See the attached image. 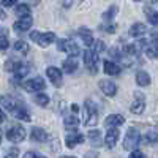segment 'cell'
<instances>
[{
	"label": "cell",
	"mask_w": 158,
	"mask_h": 158,
	"mask_svg": "<svg viewBox=\"0 0 158 158\" xmlns=\"http://www.w3.org/2000/svg\"><path fill=\"white\" fill-rule=\"evenodd\" d=\"M29 2H30L32 5H38L40 2H41V0H29Z\"/></svg>",
	"instance_id": "cell-44"
},
{
	"label": "cell",
	"mask_w": 158,
	"mask_h": 158,
	"mask_svg": "<svg viewBox=\"0 0 158 158\" xmlns=\"http://www.w3.org/2000/svg\"><path fill=\"white\" fill-rule=\"evenodd\" d=\"M46 74H48V77H49V81L54 84L56 87H60V85L63 84L62 71H60L59 68H56V67H49V68L46 70Z\"/></svg>",
	"instance_id": "cell-9"
},
{
	"label": "cell",
	"mask_w": 158,
	"mask_h": 158,
	"mask_svg": "<svg viewBox=\"0 0 158 158\" xmlns=\"http://www.w3.org/2000/svg\"><path fill=\"white\" fill-rule=\"evenodd\" d=\"M87 138H89V141H90V144L92 146H101V133H100V130H90L89 131V135H87Z\"/></svg>",
	"instance_id": "cell-21"
},
{
	"label": "cell",
	"mask_w": 158,
	"mask_h": 158,
	"mask_svg": "<svg viewBox=\"0 0 158 158\" xmlns=\"http://www.w3.org/2000/svg\"><path fill=\"white\" fill-rule=\"evenodd\" d=\"M81 142H84V135L81 133H71V135H67V138H65V144H67L68 149H74Z\"/></svg>",
	"instance_id": "cell-15"
},
{
	"label": "cell",
	"mask_w": 158,
	"mask_h": 158,
	"mask_svg": "<svg viewBox=\"0 0 158 158\" xmlns=\"http://www.w3.org/2000/svg\"><path fill=\"white\" fill-rule=\"evenodd\" d=\"M98 52L95 51H84V63H85V67L87 70L92 73V74H97L98 73V67H97V63H98Z\"/></svg>",
	"instance_id": "cell-5"
},
{
	"label": "cell",
	"mask_w": 158,
	"mask_h": 158,
	"mask_svg": "<svg viewBox=\"0 0 158 158\" xmlns=\"http://www.w3.org/2000/svg\"><path fill=\"white\" fill-rule=\"evenodd\" d=\"M6 138L11 142H22L25 139V128L21 125H15L10 130H6Z\"/></svg>",
	"instance_id": "cell-6"
},
{
	"label": "cell",
	"mask_w": 158,
	"mask_h": 158,
	"mask_svg": "<svg viewBox=\"0 0 158 158\" xmlns=\"http://www.w3.org/2000/svg\"><path fill=\"white\" fill-rule=\"evenodd\" d=\"M0 35H6V30H3V29H0Z\"/></svg>",
	"instance_id": "cell-45"
},
{
	"label": "cell",
	"mask_w": 158,
	"mask_h": 158,
	"mask_svg": "<svg viewBox=\"0 0 158 158\" xmlns=\"http://www.w3.org/2000/svg\"><path fill=\"white\" fill-rule=\"evenodd\" d=\"M65 128H68V130H74L77 125H79V118L76 115H65Z\"/></svg>",
	"instance_id": "cell-24"
},
{
	"label": "cell",
	"mask_w": 158,
	"mask_h": 158,
	"mask_svg": "<svg viewBox=\"0 0 158 158\" xmlns=\"http://www.w3.org/2000/svg\"><path fill=\"white\" fill-rule=\"evenodd\" d=\"M144 108H146V98H144V95L141 94V92H136L135 94V101H133V104H131L130 111L133 114H142Z\"/></svg>",
	"instance_id": "cell-8"
},
{
	"label": "cell",
	"mask_w": 158,
	"mask_h": 158,
	"mask_svg": "<svg viewBox=\"0 0 158 158\" xmlns=\"http://www.w3.org/2000/svg\"><path fill=\"white\" fill-rule=\"evenodd\" d=\"M57 49L65 52V54L71 56V57H76L79 52H81L79 46L76 44V41H73V40H59L57 41Z\"/></svg>",
	"instance_id": "cell-4"
},
{
	"label": "cell",
	"mask_w": 158,
	"mask_h": 158,
	"mask_svg": "<svg viewBox=\"0 0 158 158\" xmlns=\"http://www.w3.org/2000/svg\"><path fill=\"white\" fill-rule=\"evenodd\" d=\"M117 11H118V8L115 6V5H112L109 10H106V11H104V15H103V19L104 21H111L115 15H117Z\"/></svg>",
	"instance_id": "cell-31"
},
{
	"label": "cell",
	"mask_w": 158,
	"mask_h": 158,
	"mask_svg": "<svg viewBox=\"0 0 158 158\" xmlns=\"http://www.w3.org/2000/svg\"><path fill=\"white\" fill-rule=\"evenodd\" d=\"M109 54H111V57L115 59V60H122V59H123V54H122V52L118 51L117 48H111V49H109Z\"/></svg>",
	"instance_id": "cell-33"
},
{
	"label": "cell",
	"mask_w": 158,
	"mask_h": 158,
	"mask_svg": "<svg viewBox=\"0 0 158 158\" xmlns=\"http://www.w3.org/2000/svg\"><path fill=\"white\" fill-rule=\"evenodd\" d=\"M84 114H85V117H84L85 127H95L98 123V109H97L94 101L87 100L84 103Z\"/></svg>",
	"instance_id": "cell-1"
},
{
	"label": "cell",
	"mask_w": 158,
	"mask_h": 158,
	"mask_svg": "<svg viewBox=\"0 0 158 158\" xmlns=\"http://www.w3.org/2000/svg\"><path fill=\"white\" fill-rule=\"evenodd\" d=\"M60 158H76V156H60Z\"/></svg>",
	"instance_id": "cell-46"
},
{
	"label": "cell",
	"mask_w": 158,
	"mask_h": 158,
	"mask_svg": "<svg viewBox=\"0 0 158 158\" xmlns=\"http://www.w3.org/2000/svg\"><path fill=\"white\" fill-rule=\"evenodd\" d=\"M123 52H125V54H128V56H135L136 52H138V48L135 44H125L123 46Z\"/></svg>",
	"instance_id": "cell-32"
},
{
	"label": "cell",
	"mask_w": 158,
	"mask_h": 158,
	"mask_svg": "<svg viewBox=\"0 0 158 158\" xmlns=\"http://www.w3.org/2000/svg\"><path fill=\"white\" fill-rule=\"evenodd\" d=\"M0 104H2V106H3L6 111L13 112L21 103H19L15 97H11V95H2V97H0Z\"/></svg>",
	"instance_id": "cell-12"
},
{
	"label": "cell",
	"mask_w": 158,
	"mask_h": 158,
	"mask_svg": "<svg viewBox=\"0 0 158 158\" xmlns=\"http://www.w3.org/2000/svg\"><path fill=\"white\" fill-rule=\"evenodd\" d=\"M22 87H24V90H27V92H30V94H33V92L44 90L46 82H44L43 77H33V79H30V81H25L22 84Z\"/></svg>",
	"instance_id": "cell-7"
},
{
	"label": "cell",
	"mask_w": 158,
	"mask_h": 158,
	"mask_svg": "<svg viewBox=\"0 0 158 158\" xmlns=\"http://www.w3.org/2000/svg\"><path fill=\"white\" fill-rule=\"evenodd\" d=\"M136 82L141 87H146L150 84V74L147 71H138L136 73Z\"/></svg>",
	"instance_id": "cell-22"
},
{
	"label": "cell",
	"mask_w": 158,
	"mask_h": 158,
	"mask_svg": "<svg viewBox=\"0 0 158 158\" xmlns=\"http://www.w3.org/2000/svg\"><path fill=\"white\" fill-rule=\"evenodd\" d=\"M123 122H125V117H123V115H120V114H112V115H108V117H106V120H104V127H106V128L120 127Z\"/></svg>",
	"instance_id": "cell-14"
},
{
	"label": "cell",
	"mask_w": 158,
	"mask_h": 158,
	"mask_svg": "<svg viewBox=\"0 0 158 158\" xmlns=\"http://www.w3.org/2000/svg\"><path fill=\"white\" fill-rule=\"evenodd\" d=\"M6 18V15H5V11L3 10H0V21H3Z\"/></svg>",
	"instance_id": "cell-43"
},
{
	"label": "cell",
	"mask_w": 158,
	"mask_h": 158,
	"mask_svg": "<svg viewBox=\"0 0 158 158\" xmlns=\"http://www.w3.org/2000/svg\"><path fill=\"white\" fill-rule=\"evenodd\" d=\"M22 67H24L22 62H21V60H16V59H10V60H6V63H5V70L10 71V73H15V74H16Z\"/></svg>",
	"instance_id": "cell-19"
},
{
	"label": "cell",
	"mask_w": 158,
	"mask_h": 158,
	"mask_svg": "<svg viewBox=\"0 0 158 158\" xmlns=\"http://www.w3.org/2000/svg\"><path fill=\"white\" fill-rule=\"evenodd\" d=\"M146 16H147V19H149V22H150L152 25H156V24H158V18H156V11H155V10L146 8Z\"/></svg>",
	"instance_id": "cell-28"
},
{
	"label": "cell",
	"mask_w": 158,
	"mask_h": 158,
	"mask_svg": "<svg viewBox=\"0 0 158 158\" xmlns=\"http://www.w3.org/2000/svg\"><path fill=\"white\" fill-rule=\"evenodd\" d=\"M77 70V62L74 60V57H70V59H67L63 62V71L65 73H68V74H71V73H74Z\"/></svg>",
	"instance_id": "cell-23"
},
{
	"label": "cell",
	"mask_w": 158,
	"mask_h": 158,
	"mask_svg": "<svg viewBox=\"0 0 158 158\" xmlns=\"http://www.w3.org/2000/svg\"><path fill=\"white\" fill-rule=\"evenodd\" d=\"M32 141H36V142H46L49 139V135L46 133V131L43 128H40V127H35L32 130Z\"/></svg>",
	"instance_id": "cell-17"
},
{
	"label": "cell",
	"mask_w": 158,
	"mask_h": 158,
	"mask_svg": "<svg viewBox=\"0 0 158 158\" xmlns=\"http://www.w3.org/2000/svg\"><path fill=\"white\" fill-rule=\"evenodd\" d=\"M13 114H15V117L16 118H19V120H24V122H30L32 118H30V114H29V111L25 109L22 104H19V106L13 111Z\"/></svg>",
	"instance_id": "cell-20"
},
{
	"label": "cell",
	"mask_w": 158,
	"mask_h": 158,
	"mask_svg": "<svg viewBox=\"0 0 158 158\" xmlns=\"http://www.w3.org/2000/svg\"><path fill=\"white\" fill-rule=\"evenodd\" d=\"M29 44L25 43V41H22V40H19V41H16L15 43V51L16 52H22V54H25V52H29Z\"/></svg>",
	"instance_id": "cell-30"
},
{
	"label": "cell",
	"mask_w": 158,
	"mask_h": 158,
	"mask_svg": "<svg viewBox=\"0 0 158 158\" xmlns=\"http://www.w3.org/2000/svg\"><path fill=\"white\" fill-rule=\"evenodd\" d=\"M24 158H46V156L41 155V153H38V152H27Z\"/></svg>",
	"instance_id": "cell-40"
},
{
	"label": "cell",
	"mask_w": 158,
	"mask_h": 158,
	"mask_svg": "<svg viewBox=\"0 0 158 158\" xmlns=\"http://www.w3.org/2000/svg\"><path fill=\"white\" fill-rule=\"evenodd\" d=\"M19 0H0V5L2 6H15Z\"/></svg>",
	"instance_id": "cell-39"
},
{
	"label": "cell",
	"mask_w": 158,
	"mask_h": 158,
	"mask_svg": "<svg viewBox=\"0 0 158 158\" xmlns=\"http://www.w3.org/2000/svg\"><path fill=\"white\" fill-rule=\"evenodd\" d=\"M146 32H147V27L142 22H136L130 27V36H135V38H139L142 35H146Z\"/></svg>",
	"instance_id": "cell-18"
},
{
	"label": "cell",
	"mask_w": 158,
	"mask_h": 158,
	"mask_svg": "<svg viewBox=\"0 0 158 158\" xmlns=\"http://www.w3.org/2000/svg\"><path fill=\"white\" fill-rule=\"evenodd\" d=\"M79 35L82 36V41L85 46H92L94 44V36H92V32L87 30V29H81L79 30Z\"/></svg>",
	"instance_id": "cell-25"
},
{
	"label": "cell",
	"mask_w": 158,
	"mask_h": 158,
	"mask_svg": "<svg viewBox=\"0 0 158 158\" xmlns=\"http://www.w3.org/2000/svg\"><path fill=\"white\" fill-rule=\"evenodd\" d=\"M15 13H16V16H19V18H22V16H29V15H30V6H29V5H25V3L18 5V6L15 8Z\"/></svg>",
	"instance_id": "cell-26"
},
{
	"label": "cell",
	"mask_w": 158,
	"mask_h": 158,
	"mask_svg": "<svg viewBox=\"0 0 158 158\" xmlns=\"http://www.w3.org/2000/svg\"><path fill=\"white\" fill-rule=\"evenodd\" d=\"M115 27H117L115 24H109V25H103V30H104V32H109V33H114V32H115Z\"/></svg>",
	"instance_id": "cell-41"
},
{
	"label": "cell",
	"mask_w": 158,
	"mask_h": 158,
	"mask_svg": "<svg viewBox=\"0 0 158 158\" xmlns=\"http://www.w3.org/2000/svg\"><path fill=\"white\" fill-rule=\"evenodd\" d=\"M98 87H100V90L106 97H114L117 94V85L112 81H109V79H103V81H100L98 82Z\"/></svg>",
	"instance_id": "cell-10"
},
{
	"label": "cell",
	"mask_w": 158,
	"mask_h": 158,
	"mask_svg": "<svg viewBox=\"0 0 158 158\" xmlns=\"http://www.w3.org/2000/svg\"><path fill=\"white\" fill-rule=\"evenodd\" d=\"M103 70H104V73L109 74V76H118V74H120V71H122L120 70V65H117L112 60H106V62H104Z\"/></svg>",
	"instance_id": "cell-16"
},
{
	"label": "cell",
	"mask_w": 158,
	"mask_h": 158,
	"mask_svg": "<svg viewBox=\"0 0 158 158\" xmlns=\"http://www.w3.org/2000/svg\"><path fill=\"white\" fill-rule=\"evenodd\" d=\"M32 24H33V19H32V16L29 15V16H22L18 22H15V30L16 32H25V30H29L30 27H32Z\"/></svg>",
	"instance_id": "cell-13"
},
{
	"label": "cell",
	"mask_w": 158,
	"mask_h": 158,
	"mask_svg": "<svg viewBox=\"0 0 158 158\" xmlns=\"http://www.w3.org/2000/svg\"><path fill=\"white\" fill-rule=\"evenodd\" d=\"M118 136H120V133H118L117 127H114V128H108L106 138H104V144H106V147H108V149L115 147V144H117V141H118Z\"/></svg>",
	"instance_id": "cell-11"
},
{
	"label": "cell",
	"mask_w": 158,
	"mask_h": 158,
	"mask_svg": "<svg viewBox=\"0 0 158 158\" xmlns=\"http://www.w3.org/2000/svg\"><path fill=\"white\" fill-rule=\"evenodd\" d=\"M133 2H139V0H133Z\"/></svg>",
	"instance_id": "cell-47"
},
{
	"label": "cell",
	"mask_w": 158,
	"mask_h": 158,
	"mask_svg": "<svg viewBox=\"0 0 158 158\" xmlns=\"http://www.w3.org/2000/svg\"><path fill=\"white\" fill-rule=\"evenodd\" d=\"M8 46H10V43H8V38H6V35H0V51H5V49H8Z\"/></svg>",
	"instance_id": "cell-35"
},
{
	"label": "cell",
	"mask_w": 158,
	"mask_h": 158,
	"mask_svg": "<svg viewBox=\"0 0 158 158\" xmlns=\"http://www.w3.org/2000/svg\"><path fill=\"white\" fill-rule=\"evenodd\" d=\"M94 44H95V52H98V54H100V52H103L104 51V43L101 41V40H97V43L94 41Z\"/></svg>",
	"instance_id": "cell-36"
},
{
	"label": "cell",
	"mask_w": 158,
	"mask_h": 158,
	"mask_svg": "<svg viewBox=\"0 0 158 158\" xmlns=\"http://www.w3.org/2000/svg\"><path fill=\"white\" fill-rule=\"evenodd\" d=\"M146 54H147L150 59H156V44H153L152 48L146 46Z\"/></svg>",
	"instance_id": "cell-34"
},
{
	"label": "cell",
	"mask_w": 158,
	"mask_h": 158,
	"mask_svg": "<svg viewBox=\"0 0 158 158\" xmlns=\"http://www.w3.org/2000/svg\"><path fill=\"white\" fill-rule=\"evenodd\" d=\"M146 139L150 142V144H155L156 141H158V131H156V128L155 127H152L149 131H147V135H146Z\"/></svg>",
	"instance_id": "cell-29"
},
{
	"label": "cell",
	"mask_w": 158,
	"mask_h": 158,
	"mask_svg": "<svg viewBox=\"0 0 158 158\" xmlns=\"http://www.w3.org/2000/svg\"><path fill=\"white\" fill-rule=\"evenodd\" d=\"M19 156V150L16 147H13L11 150H8V153L5 155V158H18Z\"/></svg>",
	"instance_id": "cell-37"
},
{
	"label": "cell",
	"mask_w": 158,
	"mask_h": 158,
	"mask_svg": "<svg viewBox=\"0 0 158 158\" xmlns=\"http://www.w3.org/2000/svg\"><path fill=\"white\" fill-rule=\"evenodd\" d=\"M128 158H147V156L144 155L142 152H139V150H136V149H135V150H131V153H130V156H128Z\"/></svg>",
	"instance_id": "cell-38"
},
{
	"label": "cell",
	"mask_w": 158,
	"mask_h": 158,
	"mask_svg": "<svg viewBox=\"0 0 158 158\" xmlns=\"http://www.w3.org/2000/svg\"><path fill=\"white\" fill-rule=\"evenodd\" d=\"M5 122V114H3V111L0 109V123H3Z\"/></svg>",
	"instance_id": "cell-42"
},
{
	"label": "cell",
	"mask_w": 158,
	"mask_h": 158,
	"mask_svg": "<svg viewBox=\"0 0 158 158\" xmlns=\"http://www.w3.org/2000/svg\"><path fill=\"white\" fill-rule=\"evenodd\" d=\"M30 40H33V41L38 44V46H41V48H48L49 44H52L56 41V33H52V32H48V33H40L36 30H33L30 33Z\"/></svg>",
	"instance_id": "cell-3"
},
{
	"label": "cell",
	"mask_w": 158,
	"mask_h": 158,
	"mask_svg": "<svg viewBox=\"0 0 158 158\" xmlns=\"http://www.w3.org/2000/svg\"><path fill=\"white\" fill-rule=\"evenodd\" d=\"M0 142H2V136H0Z\"/></svg>",
	"instance_id": "cell-48"
},
{
	"label": "cell",
	"mask_w": 158,
	"mask_h": 158,
	"mask_svg": "<svg viewBox=\"0 0 158 158\" xmlns=\"http://www.w3.org/2000/svg\"><path fill=\"white\" fill-rule=\"evenodd\" d=\"M139 142H141V133H139V130L138 128H130L127 131L125 138H123V149L131 152V150L138 149Z\"/></svg>",
	"instance_id": "cell-2"
},
{
	"label": "cell",
	"mask_w": 158,
	"mask_h": 158,
	"mask_svg": "<svg viewBox=\"0 0 158 158\" xmlns=\"http://www.w3.org/2000/svg\"><path fill=\"white\" fill-rule=\"evenodd\" d=\"M35 103L38 104V106H41V108H46L49 104V97L46 94H38L35 97Z\"/></svg>",
	"instance_id": "cell-27"
}]
</instances>
